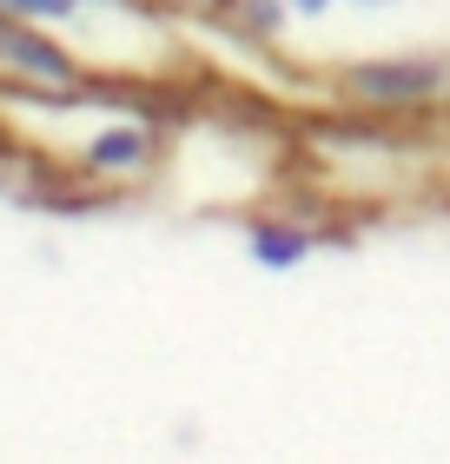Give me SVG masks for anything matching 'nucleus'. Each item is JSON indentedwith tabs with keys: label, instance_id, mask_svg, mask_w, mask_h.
<instances>
[{
	"label": "nucleus",
	"instance_id": "obj_1",
	"mask_svg": "<svg viewBox=\"0 0 450 464\" xmlns=\"http://www.w3.org/2000/svg\"><path fill=\"white\" fill-rule=\"evenodd\" d=\"M351 93H364L371 107H417V100L444 93L437 60H378V67H351Z\"/></svg>",
	"mask_w": 450,
	"mask_h": 464
},
{
	"label": "nucleus",
	"instance_id": "obj_2",
	"mask_svg": "<svg viewBox=\"0 0 450 464\" xmlns=\"http://www.w3.org/2000/svg\"><path fill=\"white\" fill-rule=\"evenodd\" d=\"M0 60H14L20 73H40V80H73V60L53 47V40H40V34H27V27H0Z\"/></svg>",
	"mask_w": 450,
	"mask_h": 464
},
{
	"label": "nucleus",
	"instance_id": "obj_3",
	"mask_svg": "<svg viewBox=\"0 0 450 464\" xmlns=\"http://www.w3.org/2000/svg\"><path fill=\"white\" fill-rule=\"evenodd\" d=\"M93 166H106V173H113V166H139L146 160V133L139 126H113V133H100L93 140V153H87Z\"/></svg>",
	"mask_w": 450,
	"mask_h": 464
},
{
	"label": "nucleus",
	"instance_id": "obj_4",
	"mask_svg": "<svg viewBox=\"0 0 450 464\" xmlns=\"http://www.w3.org/2000/svg\"><path fill=\"white\" fill-rule=\"evenodd\" d=\"M252 252H259V266H298L305 259V232H278V226H265V232H252Z\"/></svg>",
	"mask_w": 450,
	"mask_h": 464
},
{
	"label": "nucleus",
	"instance_id": "obj_5",
	"mask_svg": "<svg viewBox=\"0 0 450 464\" xmlns=\"http://www.w3.org/2000/svg\"><path fill=\"white\" fill-rule=\"evenodd\" d=\"M7 14H27V20H67L73 0H7Z\"/></svg>",
	"mask_w": 450,
	"mask_h": 464
},
{
	"label": "nucleus",
	"instance_id": "obj_6",
	"mask_svg": "<svg viewBox=\"0 0 450 464\" xmlns=\"http://www.w3.org/2000/svg\"><path fill=\"white\" fill-rule=\"evenodd\" d=\"M292 7H298V14H325L331 0H292Z\"/></svg>",
	"mask_w": 450,
	"mask_h": 464
},
{
	"label": "nucleus",
	"instance_id": "obj_7",
	"mask_svg": "<svg viewBox=\"0 0 450 464\" xmlns=\"http://www.w3.org/2000/svg\"><path fill=\"white\" fill-rule=\"evenodd\" d=\"M0 7H7V0H0Z\"/></svg>",
	"mask_w": 450,
	"mask_h": 464
}]
</instances>
